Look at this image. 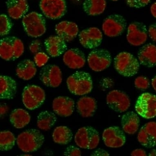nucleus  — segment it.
I'll return each instance as SVG.
<instances>
[{
	"mask_svg": "<svg viewBox=\"0 0 156 156\" xmlns=\"http://www.w3.org/2000/svg\"><path fill=\"white\" fill-rule=\"evenodd\" d=\"M68 89L73 94L82 96L92 91L93 83L89 73L84 71H76L67 79Z\"/></svg>",
	"mask_w": 156,
	"mask_h": 156,
	"instance_id": "f257e3e1",
	"label": "nucleus"
},
{
	"mask_svg": "<svg viewBox=\"0 0 156 156\" xmlns=\"http://www.w3.org/2000/svg\"><path fill=\"white\" fill-rule=\"evenodd\" d=\"M45 141L44 135L38 129H27L18 135L17 144L22 151L31 152L38 151Z\"/></svg>",
	"mask_w": 156,
	"mask_h": 156,
	"instance_id": "f03ea898",
	"label": "nucleus"
},
{
	"mask_svg": "<svg viewBox=\"0 0 156 156\" xmlns=\"http://www.w3.org/2000/svg\"><path fill=\"white\" fill-rule=\"evenodd\" d=\"M114 66L116 71L125 77H131L137 74L140 62L130 53L123 51L116 55L114 59Z\"/></svg>",
	"mask_w": 156,
	"mask_h": 156,
	"instance_id": "7ed1b4c3",
	"label": "nucleus"
},
{
	"mask_svg": "<svg viewBox=\"0 0 156 156\" xmlns=\"http://www.w3.org/2000/svg\"><path fill=\"white\" fill-rule=\"evenodd\" d=\"M24 51V46L21 39L15 37H8L0 41V56L7 61L19 58Z\"/></svg>",
	"mask_w": 156,
	"mask_h": 156,
	"instance_id": "20e7f679",
	"label": "nucleus"
},
{
	"mask_svg": "<svg viewBox=\"0 0 156 156\" xmlns=\"http://www.w3.org/2000/svg\"><path fill=\"white\" fill-rule=\"evenodd\" d=\"M22 24L25 32L30 37L37 38L46 32V21L43 15L33 12L23 18Z\"/></svg>",
	"mask_w": 156,
	"mask_h": 156,
	"instance_id": "39448f33",
	"label": "nucleus"
},
{
	"mask_svg": "<svg viewBox=\"0 0 156 156\" xmlns=\"http://www.w3.org/2000/svg\"><path fill=\"white\" fill-rule=\"evenodd\" d=\"M76 144L81 148L92 150L98 146L100 141L99 133L91 126L82 127L76 132L74 137Z\"/></svg>",
	"mask_w": 156,
	"mask_h": 156,
	"instance_id": "423d86ee",
	"label": "nucleus"
},
{
	"mask_svg": "<svg viewBox=\"0 0 156 156\" xmlns=\"http://www.w3.org/2000/svg\"><path fill=\"white\" fill-rule=\"evenodd\" d=\"M45 99V91L41 87L34 85L26 86L22 93V100L27 109L34 110L41 106Z\"/></svg>",
	"mask_w": 156,
	"mask_h": 156,
	"instance_id": "0eeeda50",
	"label": "nucleus"
},
{
	"mask_svg": "<svg viewBox=\"0 0 156 156\" xmlns=\"http://www.w3.org/2000/svg\"><path fill=\"white\" fill-rule=\"evenodd\" d=\"M137 114L146 119L156 116V96L149 93H144L138 97L135 104Z\"/></svg>",
	"mask_w": 156,
	"mask_h": 156,
	"instance_id": "6e6552de",
	"label": "nucleus"
},
{
	"mask_svg": "<svg viewBox=\"0 0 156 156\" xmlns=\"http://www.w3.org/2000/svg\"><path fill=\"white\" fill-rule=\"evenodd\" d=\"M87 60L90 68L95 72H99L102 71L110 66L112 58L108 50L96 49L90 53Z\"/></svg>",
	"mask_w": 156,
	"mask_h": 156,
	"instance_id": "1a4fd4ad",
	"label": "nucleus"
},
{
	"mask_svg": "<svg viewBox=\"0 0 156 156\" xmlns=\"http://www.w3.org/2000/svg\"><path fill=\"white\" fill-rule=\"evenodd\" d=\"M127 25V21L122 16L112 14L109 16L104 20L102 30L104 34L108 37H118L125 30Z\"/></svg>",
	"mask_w": 156,
	"mask_h": 156,
	"instance_id": "9d476101",
	"label": "nucleus"
},
{
	"mask_svg": "<svg viewBox=\"0 0 156 156\" xmlns=\"http://www.w3.org/2000/svg\"><path fill=\"white\" fill-rule=\"evenodd\" d=\"M39 6L44 16L51 20L60 19L67 10L66 0H41Z\"/></svg>",
	"mask_w": 156,
	"mask_h": 156,
	"instance_id": "9b49d317",
	"label": "nucleus"
},
{
	"mask_svg": "<svg viewBox=\"0 0 156 156\" xmlns=\"http://www.w3.org/2000/svg\"><path fill=\"white\" fill-rule=\"evenodd\" d=\"M39 79L45 86L55 88L62 83V72L58 66L47 65L44 66L41 70Z\"/></svg>",
	"mask_w": 156,
	"mask_h": 156,
	"instance_id": "f8f14e48",
	"label": "nucleus"
},
{
	"mask_svg": "<svg viewBox=\"0 0 156 156\" xmlns=\"http://www.w3.org/2000/svg\"><path fill=\"white\" fill-rule=\"evenodd\" d=\"M148 30L142 23H132L128 27L127 40L131 45L139 46L144 44L148 37Z\"/></svg>",
	"mask_w": 156,
	"mask_h": 156,
	"instance_id": "ddd939ff",
	"label": "nucleus"
},
{
	"mask_svg": "<svg viewBox=\"0 0 156 156\" xmlns=\"http://www.w3.org/2000/svg\"><path fill=\"white\" fill-rule=\"evenodd\" d=\"M106 102L109 108L119 113L127 111L130 105L128 96L118 90H114L109 92L106 97Z\"/></svg>",
	"mask_w": 156,
	"mask_h": 156,
	"instance_id": "4468645a",
	"label": "nucleus"
},
{
	"mask_svg": "<svg viewBox=\"0 0 156 156\" xmlns=\"http://www.w3.org/2000/svg\"><path fill=\"white\" fill-rule=\"evenodd\" d=\"M80 44L87 49H95L101 44L103 34L99 28L95 27L86 29L79 34Z\"/></svg>",
	"mask_w": 156,
	"mask_h": 156,
	"instance_id": "2eb2a0df",
	"label": "nucleus"
},
{
	"mask_svg": "<svg viewBox=\"0 0 156 156\" xmlns=\"http://www.w3.org/2000/svg\"><path fill=\"white\" fill-rule=\"evenodd\" d=\"M103 141L105 146L111 148H118L124 145L126 141L125 134L119 127L112 126L103 132Z\"/></svg>",
	"mask_w": 156,
	"mask_h": 156,
	"instance_id": "dca6fc26",
	"label": "nucleus"
},
{
	"mask_svg": "<svg viewBox=\"0 0 156 156\" xmlns=\"http://www.w3.org/2000/svg\"><path fill=\"white\" fill-rule=\"evenodd\" d=\"M139 142L147 148L156 146V122H148L141 127L138 134Z\"/></svg>",
	"mask_w": 156,
	"mask_h": 156,
	"instance_id": "f3484780",
	"label": "nucleus"
},
{
	"mask_svg": "<svg viewBox=\"0 0 156 156\" xmlns=\"http://www.w3.org/2000/svg\"><path fill=\"white\" fill-rule=\"evenodd\" d=\"M65 64L71 69H80L86 64L84 53L80 49L73 48L66 51L63 56Z\"/></svg>",
	"mask_w": 156,
	"mask_h": 156,
	"instance_id": "a211bd4d",
	"label": "nucleus"
},
{
	"mask_svg": "<svg viewBox=\"0 0 156 156\" xmlns=\"http://www.w3.org/2000/svg\"><path fill=\"white\" fill-rule=\"evenodd\" d=\"M74 101L70 97L60 96L53 101V110L56 115L62 117H68L73 113Z\"/></svg>",
	"mask_w": 156,
	"mask_h": 156,
	"instance_id": "6ab92c4d",
	"label": "nucleus"
},
{
	"mask_svg": "<svg viewBox=\"0 0 156 156\" xmlns=\"http://www.w3.org/2000/svg\"><path fill=\"white\" fill-rule=\"evenodd\" d=\"M55 31L66 42H70L74 40L79 32V27L75 23L63 21L55 26Z\"/></svg>",
	"mask_w": 156,
	"mask_h": 156,
	"instance_id": "aec40b11",
	"label": "nucleus"
},
{
	"mask_svg": "<svg viewBox=\"0 0 156 156\" xmlns=\"http://www.w3.org/2000/svg\"><path fill=\"white\" fill-rule=\"evenodd\" d=\"M44 45L47 52L52 57L60 56L67 49L66 41L58 35L51 36L47 38Z\"/></svg>",
	"mask_w": 156,
	"mask_h": 156,
	"instance_id": "412c9836",
	"label": "nucleus"
},
{
	"mask_svg": "<svg viewBox=\"0 0 156 156\" xmlns=\"http://www.w3.org/2000/svg\"><path fill=\"white\" fill-rule=\"evenodd\" d=\"M139 62L142 65L148 68L156 66V46L148 44L144 45L138 52Z\"/></svg>",
	"mask_w": 156,
	"mask_h": 156,
	"instance_id": "4be33fe9",
	"label": "nucleus"
},
{
	"mask_svg": "<svg viewBox=\"0 0 156 156\" xmlns=\"http://www.w3.org/2000/svg\"><path fill=\"white\" fill-rule=\"evenodd\" d=\"M6 5L9 16L14 19L23 17L29 8L27 0H8Z\"/></svg>",
	"mask_w": 156,
	"mask_h": 156,
	"instance_id": "5701e85b",
	"label": "nucleus"
},
{
	"mask_svg": "<svg viewBox=\"0 0 156 156\" xmlns=\"http://www.w3.org/2000/svg\"><path fill=\"white\" fill-rule=\"evenodd\" d=\"M0 98L2 99H13L17 92L16 81L8 76L1 75Z\"/></svg>",
	"mask_w": 156,
	"mask_h": 156,
	"instance_id": "b1692460",
	"label": "nucleus"
},
{
	"mask_svg": "<svg viewBox=\"0 0 156 156\" xmlns=\"http://www.w3.org/2000/svg\"><path fill=\"white\" fill-rule=\"evenodd\" d=\"M76 109L78 112L83 117H92L97 110V102L95 99L92 97H81L77 102Z\"/></svg>",
	"mask_w": 156,
	"mask_h": 156,
	"instance_id": "393cba45",
	"label": "nucleus"
},
{
	"mask_svg": "<svg viewBox=\"0 0 156 156\" xmlns=\"http://www.w3.org/2000/svg\"><path fill=\"white\" fill-rule=\"evenodd\" d=\"M123 130L127 134H133L137 131L140 126V119L134 112H128L124 114L121 119Z\"/></svg>",
	"mask_w": 156,
	"mask_h": 156,
	"instance_id": "a878e982",
	"label": "nucleus"
},
{
	"mask_svg": "<svg viewBox=\"0 0 156 156\" xmlns=\"http://www.w3.org/2000/svg\"><path fill=\"white\" fill-rule=\"evenodd\" d=\"M17 76L24 80H31L36 75L37 69L34 62L29 59L21 61L17 66Z\"/></svg>",
	"mask_w": 156,
	"mask_h": 156,
	"instance_id": "bb28decb",
	"label": "nucleus"
},
{
	"mask_svg": "<svg viewBox=\"0 0 156 156\" xmlns=\"http://www.w3.org/2000/svg\"><path fill=\"white\" fill-rule=\"evenodd\" d=\"M11 124L15 128L21 129L30 123L31 116L26 110L22 109H15L12 112L9 116Z\"/></svg>",
	"mask_w": 156,
	"mask_h": 156,
	"instance_id": "cd10ccee",
	"label": "nucleus"
},
{
	"mask_svg": "<svg viewBox=\"0 0 156 156\" xmlns=\"http://www.w3.org/2000/svg\"><path fill=\"white\" fill-rule=\"evenodd\" d=\"M106 7L105 0H85L83 4L84 11L93 16L102 14Z\"/></svg>",
	"mask_w": 156,
	"mask_h": 156,
	"instance_id": "c85d7f7f",
	"label": "nucleus"
},
{
	"mask_svg": "<svg viewBox=\"0 0 156 156\" xmlns=\"http://www.w3.org/2000/svg\"><path fill=\"white\" fill-rule=\"evenodd\" d=\"M73 133L68 127L60 126L56 127L52 133L54 142L59 144L66 145L72 141Z\"/></svg>",
	"mask_w": 156,
	"mask_h": 156,
	"instance_id": "c756f323",
	"label": "nucleus"
},
{
	"mask_svg": "<svg viewBox=\"0 0 156 156\" xmlns=\"http://www.w3.org/2000/svg\"><path fill=\"white\" fill-rule=\"evenodd\" d=\"M57 117L55 113L48 111L41 112L37 116V125L42 130L47 131L55 125Z\"/></svg>",
	"mask_w": 156,
	"mask_h": 156,
	"instance_id": "7c9ffc66",
	"label": "nucleus"
},
{
	"mask_svg": "<svg viewBox=\"0 0 156 156\" xmlns=\"http://www.w3.org/2000/svg\"><path fill=\"white\" fill-rule=\"evenodd\" d=\"M0 150L8 151L14 147L16 141L14 134L9 131H3L0 133Z\"/></svg>",
	"mask_w": 156,
	"mask_h": 156,
	"instance_id": "2f4dec72",
	"label": "nucleus"
},
{
	"mask_svg": "<svg viewBox=\"0 0 156 156\" xmlns=\"http://www.w3.org/2000/svg\"><path fill=\"white\" fill-rule=\"evenodd\" d=\"M12 26V23L9 18L5 14H1L0 16V34L1 37L9 34Z\"/></svg>",
	"mask_w": 156,
	"mask_h": 156,
	"instance_id": "473e14b6",
	"label": "nucleus"
},
{
	"mask_svg": "<svg viewBox=\"0 0 156 156\" xmlns=\"http://www.w3.org/2000/svg\"><path fill=\"white\" fill-rule=\"evenodd\" d=\"M49 59V56L44 52L37 53L34 57L35 63L38 67L45 66Z\"/></svg>",
	"mask_w": 156,
	"mask_h": 156,
	"instance_id": "72a5a7b5",
	"label": "nucleus"
},
{
	"mask_svg": "<svg viewBox=\"0 0 156 156\" xmlns=\"http://www.w3.org/2000/svg\"><path fill=\"white\" fill-rule=\"evenodd\" d=\"M150 81L146 77H138L134 81V85L136 88L140 90H146L149 87Z\"/></svg>",
	"mask_w": 156,
	"mask_h": 156,
	"instance_id": "f704fd0d",
	"label": "nucleus"
},
{
	"mask_svg": "<svg viewBox=\"0 0 156 156\" xmlns=\"http://www.w3.org/2000/svg\"><path fill=\"white\" fill-rule=\"evenodd\" d=\"M151 0H126L128 6L132 8H140L147 5Z\"/></svg>",
	"mask_w": 156,
	"mask_h": 156,
	"instance_id": "c9c22d12",
	"label": "nucleus"
},
{
	"mask_svg": "<svg viewBox=\"0 0 156 156\" xmlns=\"http://www.w3.org/2000/svg\"><path fill=\"white\" fill-rule=\"evenodd\" d=\"M81 154V151L80 149L73 146H68L64 152V155L65 156H80Z\"/></svg>",
	"mask_w": 156,
	"mask_h": 156,
	"instance_id": "e433bc0d",
	"label": "nucleus"
},
{
	"mask_svg": "<svg viewBox=\"0 0 156 156\" xmlns=\"http://www.w3.org/2000/svg\"><path fill=\"white\" fill-rule=\"evenodd\" d=\"M148 34L151 40L156 42V23L151 25L149 27Z\"/></svg>",
	"mask_w": 156,
	"mask_h": 156,
	"instance_id": "4c0bfd02",
	"label": "nucleus"
},
{
	"mask_svg": "<svg viewBox=\"0 0 156 156\" xmlns=\"http://www.w3.org/2000/svg\"><path fill=\"white\" fill-rule=\"evenodd\" d=\"M40 45L41 42L39 40L34 41L30 45V50L33 53H37L40 50Z\"/></svg>",
	"mask_w": 156,
	"mask_h": 156,
	"instance_id": "58836bf2",
	"label": "nucleus"
},
{
	"mask_svg": "<svg viewBox=\"0 0 156 156\" xmlns=\"http://www.w3.org/2000/svg\"><path fill=\"white\" fill-rule=\"evenodd\" d=\"M131 155L133 156H145L147 155L144 150L141 149H137L133 151L131 153Z\"/></svg>",
	"mask_w": 156,
	"mask_h": 156,
	"instance_id": "ea45409f",
	"label": "nucleus"
},
{
	"mask_svg": "<svg viewBox=\"0 0 156 156\" xmlns=\"http://www.w3.org/2000/svg\"><path fill=\"white\" fill-rule=\"evenodd\" d=\"M108 153L105 150L98 149L93 152L91 156H109Z\"/></svg>",
	"mask_w": 156,
	"mask_h": 156,
	"instance_id": "a19ab883",
	"label": "nucleus"
},
{
	"mask_svg": "<svg viewBox=\"0 0 156 156\" xmlns=\"http://www.w3.org/2000/svg\"><path fill=\"white\" fill-rule=\"evenodd\" d=\"M1 116H3L7 113L8 110V108L5 104H2L1 105Z\"/></svg>",
	"mask_w": 156,
	"mask_h": 156,
	"instance_id": "79ce46f5",
	"label": "nucleus"
},
{
	"mask_svg": "<svg viewBox=\"0 0 156 156\" xmlns=\"http://www.w3.org/2000/svg\"><path fill=\"white\" fill-rule=\"evenodd\" d=\"M151 12L152 15L156 19V2L151 5Z\"/></svg>",
	"mask_w": 156,
	"mask_h": 156,
	"instance_id": "37998d69",
	"label": "nucleus"
},
{
	"mask_svg": "<svg viewBox=\"0 0 156 156\" xmlns=\"http://www.w3.org/2000/svg\"><path fill=\"white\" fill-rule=\"evenodd\" d=\"M152 85L154 89L156 91V75L152 79Z\"/></svg>",
	"mask_w": 156,
	"mask_h": 156,
	"instance_id": "c03bdc74",
	"label": "nucleus"
},
{
	"mask_svg": "<svg viewBox=\"0 0 156 156\" xmlns=\"http://www.w3.org/2000/svg\"><path fill=\"white\" fill-rule=\"evenodd\" d=\"M148 155L150 156H156V149L152 150L149 154Z\"/></svg>",
	"mask_w": 156,
	"mask_h": 156,
	"instance_id": "a18cd8bd",
	"label": "nucleus"
},
{
	"mask_svg": "<svg viewBox=\"0 0 156 156\" xmlns=\"http://www.w3.org/2000/svg\"><path fill=\"white\" fill-rule=\"evenodd\" d=\"M110 1H114V2H116V1H118V0H110Z\"/></svg>",
	"mask_w": 156,
	"mask_h": 156,
	"instance_id": "49530a36",
	"label": "nucleus"
}]
</instances>
